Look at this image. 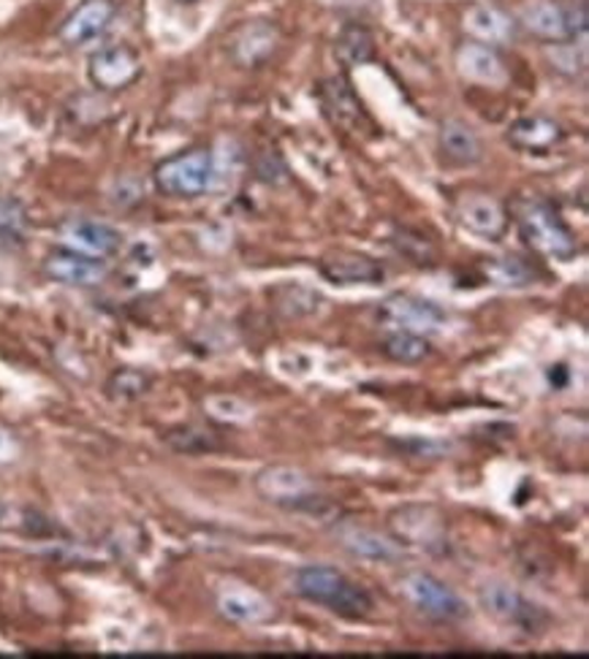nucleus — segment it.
<instances>
[{
	"mask_svg": "<svg viewBox=\"0 0 589 659\" xmlns=\"http://www.w3.org/2000/svg\"><path fill=\"white\" fill-rule=\"evenodd\" d=\"M454 217L465 231L482 239H500L508 228V209L484 191H467L456 196Z\"/></svg>",
	"mask_w": 589,
	"mask_h": 659,
	"instance_id": "nucleus-12",
	"label": "nucleus"
},
{
	"mask_svg": "<svg viewBox=\"0 0 589 659\" xmlns=\"http://www.w3.org/2000/svg\"><path fill=\"white\" fill-rule=\"evenodd\" d=\"M166 443L171 445L180 454H209V451L220 448V440H217L215 432L209 429L199 427V423H188V427L171 429L166 434Z\"/></svg>",
	"mask_w": 589,
	"mask_h": 659,
	"instance_id": "nucleus-26",
	"label": "nucleus"
},
{
	"mask_svg": "<svg viewBox=\"0 0 589 659\" xmlns=\"http://www.w3.org/2000/svg\"><path fill=\"white\" fill-rule=\"evenodd\" d=\"M399 592L416 611L434 622H462L471 616L465 600L454 592L445 581L424 570H414L399 581Z\"/></svg>",
	"mask_w": 589,
	"mask_h": 659,
	"instance_id": "nucleus-5",
	"label": "nucleus"
},
{
	"mask_svg": "<svg viewBox=\"0 0 589 659\" xmlns=\"http://www.w3.org/2000/svg\"><path fill=\"white\" fill-rule=\"evenodd\" d=\"M381 353L397 364H421L432 353V345L424 334H410V331H392L381 342Z\"/></svg>",
	"mask_w": 589,
	"mask_h": 659,
	"instance_id": "nucleus-25",
	"label": "nucleus"
},
{
	"mask_svg": "<svg viewBox=\"0 0 589 659\" xmlns=\"http://www.w3.org/2000/svg\"><path fill=\"white\" fill-rule=\"evenodd\" d=\"M335 537L348 554L367 561H397L405 554L403 546L394 537L381 535V532L356 524V521H340V524H335Z\"/></svg>",
	"mask_w": 589,
	"mask_h": 659,
	"instance_id": "nucleus-17",
	"label": "nucleus"
},
{
	"mask_svg": "<svg viewBox=\"0 0 589 659\" xmlns=\"http://www.w3.org/2000/svg\"><path fill=\"white\" fill-rule=\"evenodd\" d=\"M513 215H517L519 234L535 253L557 258V261H568L579 253L576 234L559 217V212L543 198H519L513 204Z\"/></svg>",
	"mask_w": 589,
	"mask_h": 659,
	"instance_id": "nucleus-2",
	"label": "nucleus"
},
{
	"mask_svg": "<svg viewBox=\"0 0 589 659\" xmlns=\"http://www.w3.org/2000/svg\"><path fill=\"white\" fill-rule=\"evenodd\" d=\"M335 52H337V60H340L342 66L348 68L364 66V63L373 60L375 55L373 33H370L364 25H359V22H348V25L340 31V36H337Z\"/></svg>",
	"mask_w": 589,
	"mask_h": 659,
	"instance_id": "nucleus-24",
	"label": "nucleus"
},
{
	"mask_svg": "<svg viewBox=\"0 0 589 659\" xmlns=\"http://www.w3.org/2000/svg\"><path fill=\"white\" fill-rule=\"evenodd\" d=\"M114 16H117V3L114 0H82L71 14L63 20L60 42L68 49H82L90 44L101 42L106 36V31L112 27Z\"/></svg>",
	"mask_w": 589,
	"mask_h": 659,
	"instance_id": "nucleus-10",
	"label": "nucleus"
},
{
	"mask_svg": "<svg viewBox=\"0 0 589 659\" xmlns=\"http://www.w3.org/2000/svg\"><path fill=\"white\" fill-rule=\"evenodd\" d=\"M486 277H489L495 285H513V288H517V285H528L530 280L535 277V272L522 261V258L502 255V258H491V261L486 263Z\"/></svg>",
	"mask_w": 589,
	"mask_h": 659,
	"instance_id": "nucleus-27",
	"label": "nucleus"
},
{
	"mask_svg": "<svg viewBox=\"0 0 589 659\" xmlns=\"http://www.w3.org/2000/svg\"><path fill=\"white\" fill-rule=\"evenodd\" d=\"M141 60L134 49L123 47V44H112L90 57L88 77L95 84V90L104 93H120V90L131 88L139 79Z\"/></svg>",
	"mask_w": 589,
	"mask_h": 659,
	"instance_id": "nucleus-13",
	"label": "nucleus"
},
{
	"mask_svg": "<svg viewBox=\"0 0 589 659\" xmlns=\"http://www.w3.org/2000/svg\"><path fill=\"white\" fill-rule=\"evenodd\" d=\"M60 237L66 239L68 248L79 250L95 258H106L120 253L123 248V234L112 228L109 223L90 220V217H73L60 226Z\"/></svg>",
	"mask_w": 589,
	"mask_h": 659,
	"instance_id": "nucleus-18",
	"label": "nucleus"
},
{
	"mask_svg": "<svg viewBox=\"0 0 589 659\" xmlns=\"http://www.w3.org/2000/svg\"><path fill=\"white\" fill-rule=\"evenodd\" d=\"M259 497L269 505L283 508V510H296V513H310L321 515L329 502L324 500L321 491L316 489L313 478L302 469L288 467V464H272L264 467L253 480Z\"/></svg>",
	"mask_w": 589,
	"mask_h": 659,
	"instance_id": "nucleus-3",
	"label": "nucleus"
},
{
	"mask_svg": "<svg viewBox=\"0 0 589 659\" xmlns=\"http://www.w3.org/2000/svg\"><path fill=\"white\" fill-rule=\"evenodd\" d=\"M16 454H20V445H16V438L9 432V429L0 427V464L16 462Z\"/></svg>",
	"mask_w": 589,
	"mask_h": 659,
	"instance_id": "nucleus-30",
	"label": "nucleus"
},
{
	"mask_svg": "<svg viewBox=\"0 0 589 659\" xmlns=\"http://www.w3.org/2000/svg\"><path fill=\"white\" fill-rule=\"evenodd\" d=\"M217 611L237 624H264L274 616V605L269 603L259 589L248 587V583L228 581L217 587L215 594Z\"/></svg>",
	"mask_w": 589,
	"mask_h": 659,
	"instance_id": "nucleus-15",
	"label": "nucleus"
},
{
	"mask_svg": "<svg viewBox=\"0 0 589 659\" xmlns=\"http://www.w3.org/2000/svg\"><path fill=\"white\" fill-rule=\"evenodd\" d=\"M587 3H557L537 0L522 11V25L543 42H576L587 33Z\"/></svg>",
	"mask_w": 589,
	"mask_h": 659,
	"instance_id": "nucleus-6",
	"label": "nucleus"
},
{
	"mask_svg": "<svg viewBox=\"0 0 589 659\" xmlns=\"http://www.w3.org/2000/svg\"><path fill=\"white\" fill-rule=\"evenodd\" d=\"M377 320L392 331H410V334H434L443 331L449 315L432 302L414 294H392L377 307Z\"/></svg>",
	"mask_w": 589,
	"mask_h": 659,
	"instance_id": "nucleus-8",
	"label": "nucleus"
},
{
	"mask_svg": "<svg viewBox=\"0 0 589 659\" xmlns=\"http://www.w3.org/2000/svg\"><path fill=\"white\" fill-rule=\"evenodd\" d=\"M462 25L471 33L473 42L489 44V47L508 44L513 38V33H517V22H513L506 11L489 3H473L471 9L462 14Z\"/></svg>",
	"mask_w": 589,
	"mask_h": 659,
	"instance_id": "nucleus-21",
	"label": "nucleus"
},
{
	"mask_svg": "<svg viewBox=\"0 0 589 659\" xmlns=\"http://www.w3.org/2000/svg\"><path fill=\"white\" fill-rule=\"evenodd\" d=\"M3 515H5V508H3V505H0V519H3Z\"/></svg>",
	"mask_w": 589,
	"mask_h": 659,
	"instance_id": "nucleus-31",
	"label": "nucleus"
},
{
	"mask_svg": "<svg viewBox=\"0 0 589 659\" xmlns=\"http://www.w3.org/2000/svg\"><path fill=\"white\" fill-rule=\"evenodd\" d=\"M274 44H277V33H274V27L269 22H248L234 36V57L242 66H256L267 55H272Z\"/></svg>",
	"mask_w": 589,
	"mask_h": 659,
	"instance_id": "nucleus-23",
	"label": "nucleus"
},
{
	"mask_svg": "<svg viewBox=\"0 0 589 659\" xmlns=\"http://www.w3.org/2000/svg\"><path fill=\"white\" fill-rule=\"evenodd\" d=\"M388 530L399 546H414L429 554L445 552V543H449L445 515L434 505H405L394 510Z\"/></svg>",
	"mask_w": 589,
	"mask_h": 659,
	"instance_id": "nucleus-7",
	"label": "nucleus"
},
{
	"mask_svg": "<svg viewBox=\"0 0 589 659\" xmlns=\"http://www.w3.org/2000/svg\"><path fill=\"white\" fill-rule=\"evenodd\" d=\"M454 66L462 79L473 84H484V88H502L508 82V71L502 57L497 55L495 47L482 42H465L456 47Z\"/></svg>",
	"mask_w": 589,
	"mask_h": 659,
	"instance_id": "nucleus-16",
	"label": "nucleus"
},
{
	"mask_svg": "<svg viewBox=\"0 0 589 659\" xmlns=\"http://www.w3.org/2000/svg\"><path fill=\"white\" fill-rule=\"evenodd\" d=\"M294 592L307 603L346 618H367L375 611L373 594L331 565L299 567L294 576Z\"/></svg>",
	"mask_w": 589,
	"mask_h": 659,
	"instance_id": "nucleus-1",
	"label": "nucleus"
},
{
	"mask_svg": "<svg viewBox=\"0 0 589 659\" xmlns=\"http://www.w3.org/2000/svg\"><path fill=\"white\" fill-rule=\"evenodd\" d=\"M318 99L326 117L335 125H340L348 134H364V130H373V120H370L367 109L359 101L356 90H353L351 79L348 77H329L321 82L318 90Z\"/></svg>",
	"mask_w": 589,
	"mask_h": 659,
	"instance_id": "nucleus-11",
	"label": "nucleus"
},
{
	"mask_svg": "<svg viewBox=\"0 0 589 659\" xmlns=\"http://www.w3.org/2000/svg\"><path fill=\"white\" fill-rule=\"evenodd\" d=\"M565 139L563 125L554 123L552 117L543 114H530V117H519L517 123L508 128V145L519 152L528 155H546L557 150Z\"/></svg>",
	"mask_w": 589,
	"mask_h": 659,
	"instance_id": "nucleus-20",
	"label": "nucleus"
},
{
	"mask_svg": "<svg viewBox=\"0 0 589 659\" xmlns=\"http://www.w3.org/2000/svg\"><path fill=\"white\" fill-rule=\"evenodd\" d=\"M478 600H482L486 613L500 618L502 624L524 629V633H537L546 624V613H543L541 605H535L533 600H528L522 592H517V589L502 581L484 583Z\"/></svg>",
	"mask_w": 589,
	"mask_h": 659,
	"instance_id": "nucleus-9",
	"label": "nucleus"
},
{
	"mask_svg": "<svg viewBox=\"0 0 589 659\" xmlns=\"http://www.w3.org/2000/svg\"><path fill=\"white\" fill-rule=\"evenodd\" d=\"M318 269L335 285H375L386 274L375 258L353 250H331L321 258Z\"/></svg>",
	"mask_w": 589,
	"mask_h": 659,
	"instance_id": "nucleus-19",
	"label": "nucleus"
},
{
	"mask_svg": "<svg viewBox=\"0 0 589 659\" xmlns=\"http://www.w3.org/2000/svg\"><path fill=\"white\" fill-rule=\"evenodd\" d=\"M156 188L169 198H199L213 188L215 158L204 147L182 150L161 160L152 171Z\"/></svg>",
	"mask_w": 589,
	"mask_h": 659,
	"instance_id": "nucleus-4",
	"label": "nucleus"
},
{
	"mask_svg": "<svg viewBox=\"0 0 589 659\" xmlns=\"http://www.w3.org/2000/svg\"><path fill=\"white\" fill-rule=\"evenodd\" d=\"M150 375L139 370H117L106 383V391L112 399L120 402H134V399L145 397L150 391Z\"/></svg>",
	"mask_w": 589,
	"mask_h": 659,
	"instance_id": "nucleus-28",
	"label": "nucleus"
},
{
	"mask_svg": "<svg viewBox=\"0 0 589 659\" xmlns=\"http://www.w3.org/2000/svg\"><path fill=\"white\" fill-rule=\"evenodd\" d=\"M438 145L443 158L454 166H476L484 158V145L476 130L462 120H445L440 125Z\"/></svg>",
	"mask_w": 589,
	"mask_h": 659,
	"instance_id": "nucleus-22",
	"label": "nucleus"
},
{
	"mask_svg": "<svg viewBox=\"0 0 589 659\" xmlns=\"http://www.w3.org/2000/svg\"><path fill=\"white\" fill-rule=\"evenodd\" d=\"M44 274L53 283L73 285V288H93L106 280L109 266L101 258L79 253L73 248H57L44 258Z\"/></svg>",
	"mask_w": 589,
	"mask_h": 659,
	"instance_id": "nucleus-14",
	"label": "nucleus"
},
{
	"mask_svg": "<svg viewBox=\"0 0 589 659\" xmlns=\"http://www.w3.org/2000/svg\"><path fill=\"white\" fill-rule=\"evenodd\" d=\"M25 231V209L14 198H0V242H20Z\"/></svg>",
	"mask_w": 589,
	"mask_h": 659,
	"instance_id": "nucleus-29",
	"label": "nucleus"
}]
</instances>
